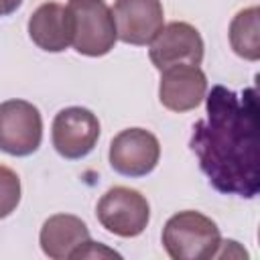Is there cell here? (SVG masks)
Wrapping results in <instances>:
<instances>
[{"mask_svg":"<svg viewBox=\"0 0 260 260\" xmlns=\"http://www.w3.org/2000/svg\"><path fill=\"white\" fill-rule=\"evenodd\" d=\"M162 246L173 260H209L219 254L221 234L211 217L185 209L167 219Z\"/></svg>","mask_w":260,"mask_h":260,"instance_id":"cell-2","label":"cell"},{"mask_svg":"<svg viewBox=\"0 0 260 260\" xmlns=\"http://www.w3.org/2000/svg\"><path fill=\"white\" fill-rule=\"evenodd\" d=\"M100 138L98 116L81 106H69L55 114L51 126V140L55 150L67 160L87 156Z\"/></svg>","mask_w":260,"mask_h":260,"instance_id":"cell-6","label":"cell"},{"mask_svg":"<svg viewBox=\"0 0 260 260\" xmlns=\"http://www.w3.org/2000/svg\"><path fill=\"white\" fill-rule=\"evenodd\" d=\"M95 215L102 228H106L110 234L120 238H136L150 221V205L140 191L118 185L100 197Z\"/></svg>","mask_w":260,"mask_h":260,"instance_id":"cell-4","label":"cell"},{"mask_svg":"<svg viewBox=\"0 0 260 260\" xmlns=\"http://www.w3.org/2000/svg\"><path fill=\"white\" fill-rule=\"evenodd\" d=\"M207 95V77L199 65H171L160 71L158 100L177 114L195 110Z\"/></svg>","mask_w":260,"mask_h":260,"instance_id":"cell-10","label":"cell"},{"mask_svg":"<svg viewBox=\"0 0 260 260\" xmlns=\"http://www.w3.org/2000/svg\"><path fill=\"white\" fill-rule=\"evenodd\" d=\"M43 142V116L26 100L0 104V150L10 156H28Z\"/></svg>","mask_w":260,"mask_h":260,"instance_id":"cell-5","label":"cell"},{"mask_svg":"<svg viewBox=\"0 0 260 260\" xmlns=\"http://www.w3.org/2000/svg\"><path fill=\"white\" fill-rule=\"evenodd\" d=\"M148 47V57L158 71L183 63L201 65L205 51L199 30L193 24L181 20L165 24Z\"/></svg>","mask_w":260,"mask_h":260,"instance_id":"cell-8","label":"cell"},{"mask_svg":"<svg viewBox=\"0 0 260 260\" xmlns=\"http://www.w3.org/2000/svg\"><path fill=\"white\" fill-rule=\"evenodd\" d=\"M205 114L193 126L191 150L209 185L225 195L256 197L260 191L256 89L236 93L213 85L205 95Z\"/></svg>","mask_w":260,"mask_h":260,"instance_id":"cell-1","label":"cell"},{"mask_svg":"<svg viewBox=\"0 0 260 260\" xmlns=\"http://www.w3.org/2000/svg\"><path fill=\"white\" fill-rule=\"evenodd\" d=\"M73 260H79V258H122V254H118L116 250L100 244V242H91L87 240L83 246H79L73 254H71Z\"/></svg>","mask_w":260,"mask_h":260,"instance_id":"cell-15","label":"cell"},{"mask_svg":"<svg viewBox=\"0 0 260 260\" xmlns=\"http://www.w3.org/2000/svg\"><path fill=\"white\" fill-rule=\"evenodd\" d=\"M20 179L10 169L0 165V219L8 217L20 203Z\"/></svg>","mask_w":260,"mask_h":260,"instance_id":"cell-14","label":"cell"},{"mask_svg":"<svg viewBox=\"0 0 260 260\" xmlns=\"http://www.w3.org/2000/svg\"><path fill=\"white\" fill-rule=\"evenodd\" d=\"M67 6L73 18L71 47L85 57L108 55L118 41L112 8L104 0H69Z\"/></svg>","mask_w":260,"mask_h":260,"instance_id":"cell-3","label":"cell"},{"mask_svg":"<svg viewBox=\"0 0 260 260\" xmlns=\"http://www.w3.org/2000/svg\"><path fill=\"white\" fill-rule=\"evenodd\" d=\"M22 4V0H0V12L2 14H12L14 10H18Z\"/></svg>","mask_w":260,"mask_h":260,"instance_id":"cell-16","label":"cell"},{"mask_svg":"<svg viewBox=\"0 0 260 260\" xmlns=\"http://www.w3.org/2000/svg\"><path fill=\"white\" fill-rule=\"evenodd\" d=\"M0 16H2V12H0Z\"/></svg>","mask_w":260,"mask_h":260,"instance_id":"cell-17","label":"cell"},{"mask_svg":"<svg viewBox=\"0 0 260 260\" xmlns=\"http://www.w3.org/2000/svg\"><path fill=\"white\" fill-rule=\"evenodd\" d=\"M28 37L47 53L69 49L73 41V18L69 6L59 2L41 4L28 18Z\"/></svg>","mask_w":260,"mask_h":260,"instance_id":"cell-11","label":"cell"},{"mask_svg":"<svg viewBox=\"0 0 260 260\" xmlns=\"http://www.w3.org/2000/svg\"><path fill=\"white\" fill-rule=\"evenodd\" d=\"M87 240H89V230L85 221L71 213L51 215L49 219H45L39 234V244L43 254L53 260L71 258V254Z\"/></svg>","mask_w":260,"mask_h":260,"instance_id":"cell-12","label":"cell"},{"mask_svg":"<svg viewBox=\"0 0 260 260\" xmlns=\"http://www.w3.org/2000/svg\"><path fill=\"white\" fill-rule=\"evenodd\" d=\"M118 41L134 47H146L165 26L160 0H116L112 8Z\"/></svg>","mask_w":260,"mask_h":260,"instance_id":"cell-9","label":"cell"},{"mask_svg":"<svg viewBox=\"0 0 260 260\" xmlns=\"http://www.w3.org/2000/svg\"><path fill=\"white\" fill-rule=\"evenodd\" d=\"M258 6L240 10L230 22V45L236 55L246 61L260 59V26H258Z\"/></svg>","mask_w":260,"mask_h":260,"instance_id":"cell-13","label":"cell"},{"mask_svg":"<svg viewBox=\"0 0 260 260\" xmlns=\"http://www.w3.org/2000/svg\"><path fill=\"white\" fill-rule=\"evenodd\" d=\"M110 167L124 177H146L160 158L158 138L144 128H126L110 142Z\"/></svg>","mask_w":260,"mask_h":260,"instance_id":"cell-7","label":"cell"}]
</instances>
